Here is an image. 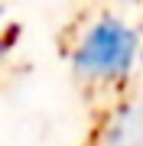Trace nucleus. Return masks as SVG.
I'll return each mask as SVG.
<instances>
[{"instance_id":"1","label":"nucleus","mask_w":143,"mask_h":146,"mask_svg":"<svg viewBox=\"0 0 143 146\" xmlns=\"http://www.w3.org/2000/svg\"><path fill=\"white\" fill-rule=\"evenodd\" d=\"M140 58V33L120 16H98L78 33L69 62L72 75L88 91L120 88Z\"/></svg>"}]
</instances>
